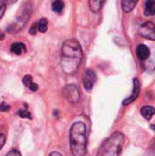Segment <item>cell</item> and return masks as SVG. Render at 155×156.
<instances>
[{
  "label": "cell",
  "mask_w": 155,
  "mask_h": 156,
  "mask_svg": "<svg viewBox=\"0 0 155 156\" xmlns=\"http://www.w3.org/2000/svg\"><path fill=\"white\" fill-rule=\"evenodd\" d=\"M141 113L146 120L149 121L155 114V108L153 106H143L141 109Z\"/></svg>",
  "instance_id": "12"
},
{
  "label": "cell",
  "mask_w": 155,
  "mask_h": 156,
  "mask_svg": "<svg viewBox=\"0 0 155 156\" xmlns=\"http://www.w3.org/2000/svg\"><path fill=\"white\" fill-rule=\"evenodd\" d=\"M37 30L41 33H45L48 30V20L46 18H41L37 21Z\"/></svg>",
  "instance_id": "16"
},
{
  "label": "cell",
  "mask_w": 155,
  "mask_h": 156,
  "mask_svg": "<svg viewBox=\"0 0 155 156\" xmlns=\"http://www.w3.org/2000/svg\"><path fill=\"white\" fill-rule=\"evenodd\" d=\"M48 156H62V154L58 152H52L51 154H49Z\"/></svg>",
  "instance_id": "24"
},
{
  "label": "cell",
  "mask_w": 155,
  "mask_h": 156,
  "mask_svg": "<svg viewBox=\"0 0 155 156\" xmlns=\"http://www.w3.org/2000/svg\"><path fill=\"white\" fill-rule=\"evenodd\" d=\"M37 23H35V24H33L32 27H30L29 33H30L31 35H35V34L37 33Z\"/></svg>",
  "instance_id": "21"
},
{
  "label": "cell",
  "mask_w": 155,
  "mask_h": 156,
  "mask_svg": "<svg viewBox=\"0 0 155 156\" xmlns=\"http://www.w3.org/2000/svg\"><path fill=\"white\" fill-rule=\"evenodd\" d=\"M23 84L26 86L31 91H37L38 90V85L33 82V79L31 75H26L23 78Z\"/></svg>",
  "instance_id": "11"
},
{
  "label": "cell",
  "mask_w": 155,
  "mask_h": 156,
  "mask_svg": "<svg viewBox=\"0 0 155 156\" xmlns=\"http://www.w3.org/2000/svg\"><path fill=\"white\" fill-rule=\"evenodd\" d=\"M125 137L122 133L115 132L101 144L96 156H119L122 154Z\"/></svg>",
  "instance_id": "3"
},
{
  "label": "cell",
  "mask_w": 155,
  "mask_h": 156,
  "mask_svg": "<svg viewBox=\"0 0 155 156\" xmlns=\"http://www.w3.org/2000/svg\"><path fill=\"white\" fill-rule=\"evenodd\" d=\"M10 50L12 53H14L16 55H21L23 52L26 51V47L22 42H15L11 45Z\"/></svg>",
  "instance_id": "9"
},
{
  "label": "cell",
  "mask_w": 155,
  "mask_h": 156,
  "mask_svg": "<svg viewBox=\"0 0 155 156\" xmlns=\"http://www.w3.org/2000/svg\"><path fill=\"white\" fill-rule=\"evenodd\" d=\"M151 129H153V130L155 132V123L154 124H152V125H151Z\"/></svg>",
  "instance_id": "26"
},
{
  "label": "cell",
  "mask_w": 155,
  "mask_h": 156,
  "mask_svg": "<svg viewBox=\"0 0 155 156\" xmlns=\"http://www.w3.org/2000/svg\"><path fill=\"white\" fill-rule=\"evenodd\" d=\"M104 4H105V1H99V0H90L89 2L90 8L94 13H98L101 9Z\"/></svg>",
  "instance_id": "14"
},
{
  "label": "cell",
  "mask_w": 155,
  "mask_h": 156,
  "mask_svg": "<svg viewBox=\"0 0 155 156\" xmlns=\"http://www.w3.org/2000/svg\"><path fill=\"white\" fill-rule=\"evenodd\" d=\"M139 34L149 40H155V25L151 21L143 23L139 28Z\"/></svg>",
  "instance_id": "5"
},
{
  "label": "cell",
  "mask_w": 155,
  "mask_h": 156,
  "mask_svg": "<svg viewBox=\"0 0 155 156\" xmlns=\"http://www.w3.org/2000/svg\"><path fill=\"white\" fill-rule=\"evenodd\" d=\"M96 80H97V76H96L95 71L90 69H88L85 71V73L83 75V80H82L84 88L87 90H90L93 88Z\"/></svg>",
  "instance_id": "6"
},
{
  "label": "cell",
  "mask_w": 155,
  "mask_h": 156,
  "mask_svg": "<svg viewBox=\"0 0 155 156\" xmlns=\"http://www.w3.org/2000/svg\"><path fill=\"white\" fill-rule=\"evenodd\" d=\"M5 156H21V154H20V152L19 151H17V150H16V149H13V150H11V151H9Z\"/></svg>",
  "instance_id": "20"
},
{
  "label": "cell",
  "mask_w": 155,
  "mask_h": 156,
  "mask_svg": "<svg viewBox=\"0 0 155 156\" xmlns=\"http://www.w3.org/2000/svg\"><path fill=\"white\" fill-rule=\"evenodd\" d=\"M136 54H137V57L140 60H146L147 58H149L151 52H150V49L147 46H145L143 44H140L137 47Z\"/></svg>",
  "instance_id": "8"
},
{
  "label": "cell",
  "mask_w": 155,
  "mask_h": 156,
  "mask_svg": "<svg viewBox=\"0 0 155 156\" xmlns=\"http://www.w3.org/2000/svg\"><path fill=\"white\" fill-rule=\"evenodd\" d=\"M137 3H138L137 1H132V0H122L121 2L122 7L125 13H129L132 10H133V8L137 5Z\"/></svg>",
  "instance_id": "13"
},
{
  "label": "cell",
  "mask_w": 155,
  "mask_h": 156,
  "mask_svg": "<svg viewBox=\"0 0 155 156\" xmlns=\"http://www.w3.org/2000/svg\"><path fill=\"white\" fill-rule=\"evenodd\" d=\"M5 137L4 134H1L0 133V150L3 148V146L5 145Z\"/></svg>",
  "instance_id": "22"
},
{
  "label": "cell",
  "mask_w": 155,
  "mask_h": 156,
  "mask_svg": "<svg viewBox=\"0 0 155 156\" xmlns=\"http://www.w3.org/2000/svg\"><path fill=\"white\" fill-rule=\"evenodd\" d=\"M150 149H151V153H150L151 156H155V140L153 142V144H151Z\"/></svg>",
  "instance_id": "23"
},
{
  "label": "cell",
  "mask_w": 155,
  "mask_h": 156,
  "mask_svg": "<svg viewBox=\"0 0 155 156\" xmlns=\"http://www.w3.org/2000/svg\"><path fill=\"white\" fill-rule=\"evenodd\" d=\"M64 9V2L61 0H56L52 3V10L57 13L60 14Z\"/></svg>",
  "instance_id": "15"
},
{
  "label": "cell",
  "mask_w": 155,
  "mask_h": 156,
  "mask_svg": "<svg viewBox=\"0 0 155 156\" xmlns=\"http://www.w3.org/2000/svg\"><path fill=\"white\" fill-rule=\"evenodd\" d=\"M4 38H5V34H4L3 32L0 31V40H2V39H4Z\"/></svg>",
  "instance_id": "25"
},
{
  "label": "cell",
  "mask_w": 155,
  "mask_h": 156,
  "mask_svg": "<svg viewBox=\"0 0 155 156\" xmlns=\"http://www.w3.org/2000/svg\"><path fill=\"white\" fill-rule=\"evenodd\" d=\"M5 11V3L3 0H0V19L3 17Z\"/></svg>",
  "instance_id": "18"
},
{
  "label": "cell",
  "mask_w": 155,
  "mask_h": 156,
  "mask_svg": "<svg viewBox=\"0 0 155 156\" xmlns=\"http://www.w3.org/2000/svg\"><path fill=\"white\" fill-rule=\"evenodd\" d=\"M155 15V1L148 0L144 3V16H150Z\"/></svg>",
  "instance_id": "10"
},
{
  "label": "cell",
  "mask_w": 155,
  "mask_h": 156,
  "mask_svg": "<svg viewBox=\"0 0 155 156\" xmlns=\"http://www.w3.org/2000/svg\"><path fill=\"white\" fill-rule=\"evenodd\" d=\"M139 93H140V82L137 79H134L133 80V90H132V95L127 98L126 100L123 101V105L126 106L128 104H131L132 102H133L139 96Z\"/></svg>",
  "instance_id": "7"
},
{
  "label": "cell",
  "mask_w": 155,
  "mask_h": 156,
  "mask_svg": "<svg viewBox=\"0 0 155 156\" xmlns=\"http://www.w3.org/2000/svg\"><path fill=\"white\" fill-rule=\"evenodd\" d=\"M70 151L73 156H84L87 148V128L86 125L78 122H75L69 131Z\"/></svg>",
  "instance_id": "2"
},
{
  "label": "cell",
  "mask_w": 155,
  "mask_h": 156,
  "mask_svg": "<svg viewBox=\"0 0 155 156\" xmlns=\"http://www.w3.org/2000/svg\"><path fill=\"white\" fill-rule=\"evenodd\" d=\"M82 56V49L78 40L73 38L66 40L62 45L60 53L63 70L68 74L74 73L81 63Z\"/></svg>",
  "instance_id": "1"
},
{
  "label": "cell",
  "mask_w": 155,
  "mask_h": 156,
  "mask_svg": "<svg viewBox=\"0 0 155 156\" xmlns=\"http://www.w3.org/2000/svg\"><path fill=\"white\" fill-rule=\"evenodd\" d=\"M63 95L71 103H77L79 101V90L74 84L65 86L63 89Z\"/></svg>",
  "instance_id": "4"
},
{
  "label": "cell",
  "mask_w": 155,
  "mask_h": 156,
  "mask_svg": "<svg viewBox=\"0 0 155 156\" xmlns=\"http://www.w3.org/2000/svg\"><path fill=\"white\" fill-rule=\"evenodd\" d=\"M9 110H10V106L8 104H6L5 102H1V104H0V111L2 112H7Z\"/></svg>",
  "instance_id": "19"
},
{
  "label": "cell",
  "mask_w": 155,
  "mask_h": 156,
  "mask_svg": "<svg viewBox=\"0 0 155 156\" xmlns=\"http://www.w3.org/2000/svg\"><path fill=\"white\" fill-rule=\"evenodd\" d=\"M16 113H17V115H19V117H21V118H27V119H29V120L32 119L31 113L28 112V110H26V109H24V110H18Z\"/></svg>",
  "instance_id": "17"
}]
</instances>
